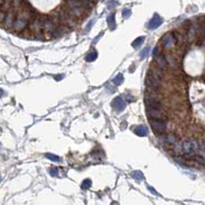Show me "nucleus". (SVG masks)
<instances>
[{
  "label": "nucleus",
  "instance_id": "nucleus-1",
  "mask_svg": "<svg viewBox=\"0 0 205 205\" xmlns=\"http://www.w3.org/2000/svg\"><path fill=\"white\" fill-rule=\"evenodd\" d=\"M183 151L186 153L184 158H190L195 155V153H199V143L195 139H190V141H185L182 143Z\"/></svg>",
  "mask_w": 205,
  "mask_h": 205
},
{
  "label": "nucleus",
  "instance_id": "nucleus-2",
  "mask_svg": "<svg viewBox=\"0 0 205 205\" xmlns=\"http://www.w3.org/2000/svg\"><path fill=\"white\" fill-rule=\"evenodd\" d=\"M42 24H43V31H44V34H47L46 39L52 38V33H53V31L55 30V28H57L58 23L54 21L52 18L44 17L42 19Z\"/></svg>",
  "mask_w": 205,
  "mask_h": 205
},
{
  "label": "nucleus",
  "instance_id": "nucleus-3",
  "mask_svg": "<svg viewBox=\"0 0 205 205\" xmlns=\"http://www.w3.org/2000/svg\"><path fill=\"white\" fill-rule=\"evenodd\" d=\"M151 127L156 133H163L167 127L164 120H158V119H151Z\"/></svg>",
  "mask_w": 205,
  "mask_h": 205
},
{
  "label": "nucleus",
  "instance_id": "nucleus-4",
  "mask_svg": "<svg viewBox=\"0 0 205 205\" xmlns=\"http://www.w3.org/2000/svg\"><path fill=\"white\" fill-rule=\"evenodd\" d=\"M43 30V24H42V19H40L39 17H36L32 20L30 26V31L32 32V34H37L41 33Z\"/></svg>",
  "mask_w": 205,
  "mask_h": 205
},
{
  "label": "nucleus",
  "instance_id": "nucleus-5",
  "mask_svg": "<svg viewBox=\"0 0 205 205\" xmlns=\"http://www.w3.org/2000/svg\"><path fill=\"white\" fill-rule=\"evenodd\" d=\"M163 44V47L165 49H169L170 47H172L175 45V43L177 42V37L175 34L172 33H167L166 35L163 36L162 40H161Z\"/></svg>",
  "mask_w": 205,
  "mask_h": 205
},
{
  "label": "nucleus",
  "instance_id": "nucleus-6",
  "mask_svg": "<svg viewBox=\"0 0 205 205\" xmlns=\"http://www.w3.org/2000/svg\"><path fill=\"white\" fill-rule=\"evenodd\" d=\"M27 25H28V20H26L25 18H23V17L20 16V17L16 18L12 27H14V29L16 32H21V31H23L24 29L26 28Z\"/></svg>",
  "mask_w": 205,
  "mask_h": 205
},
{
  "label": "nucleus",
  "instance_id": "nucleus-7",
  "mask_svg": "<svg viewBox=\"0 0 205 205\" xmlns=\"http://www.w3.org/2000/svg\"><path fill=\"white\" fill-rule=\"evenodd\" d=\"M147 115L150 119H158V120H164L166 119L165 115L161 112V110H156V109L147 108Z\"/></svg>",
  "mask_w": 205,
  "mask_h": 205
},
{
  "label": "nucleus",
  "instance_id": "nucleus-8",
  "mask_svg": "<svg viewBox=\"0 0 205 205\" xmlns=\"http://www.w3.org/2000/svg\"><path fill=\"white\" fill-rule=\"evenodd\" d=\"M154 61L157 64V67L160 68L161 70H164L166 69V66H167V62H166V58L163 53H157L154 54Z\"/></svg>",
  "mask_w": 205,
  "mask_h": 205
},
{
  "label": "nucleus",
  "instance_id": "nucleus-9",
  "mask_svg": "<svg viewBox=\"0 0 205 205\" xmlns=\"http://www.w3.org/2000/svg\"><path fill=\"white\" fill-rule=\"evenodd\" d=\"M162 23H163L162 18H160V16H158V14H155V16L152 18L151 21L149 22L147 28L150 29V30H154V29H157L159 26H161Z\"/></svg>",
  "mask_w": 205,
  "mask_h": 205
},
{
  "label": "nucleus",
  "instance_id": "nucleus-10",
  "mask_svg": "<svg viewBox=\"0 0 205 205\" xmlns=\"http://www.w3.org/2000/svg\"><path fill=\"white\" fill-rule=\"evenodd\" d=\"M145 104H146L147 108L156 109V110H161V111H162V109H163V106L160 103V101H156V99L146 97V99H145Z\"/></svg>",
  "mask_w": 205,
  "mask_h": 205
},
{
  "label": "nucleus",
  "instance_id": "nucleus-11",
  "mask_svg": "<svg viewBox=\"0 0 205 205\" xmlns=\"http://www.w3.org/2000/svg\"><path fill=\"white\" fill-rule=\"evenodd\" d=\"M70 31L69 27L67 25H61V26H57L55 30L53 31V33H52V38H58V37H61V36L65 35L67 34Z\"/></svg>",
  "mask_w": 205,
  "mask_h": 205
},
{
  "label": "nucleus",
  "instance_id": "nucleus-12",
  "mask_svg": "<svg viewBox=\"0 0 205 205\" xmlns=\"http://www.w3.org/2000/svg\"><path fill=\"white\" fill-rule=\"evenodd\" d=\"M113 107L117 112H122L125 108H126V103L124 99H122L121 97H116L113 101Z\"/></svg>",
  "mask_w": 205,
  "mask_h": 205
},
{
  "label": "nucleus",
  "instance_id": "nucleus-13",
  "mask_svg": "<svg viewBox=\"0 0 205 205\" xmlns=\"http://www.w3.org/2000/svg\"><path fill=\"white\" fill-rule=\"evenodd\" d=\"M14 20H16V14H14L12 10H10L9 12H7L6 16H5V19L3 21V24L4 26H6V28H12V25L14 23Z\"/></svg>",
  "mask_w": 205,
  "mask_h": 205
},
{
  "label": "nucleus",
  "instance_id": "nucleus-14",
  "mask_svg": "<svg viewBox=\"0 0 205 205\" xmlns=\"http://www.w3.org/2000/svg\"><path fill=\"white\" fill-rule=\"evenodd\" d=\"M160 139L163 141V143H165V144H175V143H177V137L175 135H173V133H168V135H161L160 137Z\"/></svg>",
  "mask_w": 205,
  "mask_h": 205
},
{
  "label": "nucleus",
  "instance_id": "nucleus-15",
  "mask_svg": "<svg viewBox=\"0 0 205 205\" xmlns=\"http://www.w3.org/2000/svg\"><path fill=\"white\" fill-rule=\"evenodd\" d=\"M146 84L148 85L150 88H153V89H158V88L161 86L160 81L156 80V79L150 77V76H148V77L146 78Z\"/></svg>",
  "mask_w": 205,
  "mask_h": 205
},
{
  "label": "nucleus",
  "instance_id": "nucleus-16",
  "mask_svg": "<svg viewBox=\"0 0 205 205\" xmlns=\"http://www.w3.org/2000/svg\"><path fill=\"white\" fill-rule=\"evenodd\" d=\"M146 97H148V99H156V101H160L161 94L157 92V89L150 88V89L146 92Z\"/></svg>",
  "mask_w": 205,
  "mask_h": 205
},
{
  "label": "nucleus",
  "instance_id": "nucleus-17",
  "mask_svg": "<svg viewBox=\"0 0 205 205\" xmlns=\"http://www.w3.org/2000/svg\"><path fill=\"white\" fill-rule=\"evenodd\" d=\"M135 133L139 137H146L148 135V129H147L146 126L144 125H141V126H137V128H135Z\"/></svg>",
  "mask_w": 205,
  "mask_h": 205
},
{
  "label": "nucleus",
  "instance_id": "nucleus-18",
  "mask_svg": "<svg viewBox=\"0 0 205 205\" xmlns=\"http://www.w3.org/2000/svg\"><path fill=\"white\" fill-rule=\"evenodd\" d=\"M107 23H108V26L110 27L111 30H114L116 28V23H115V14H111L107 18Z\"/></svg>",
  "mask_w": 205,
  "mask_h": 205
},
{
  "label": "nucleus",
  "instance_id": "nucleus-19",
  "mask_svg": "<svg viewBox=\"0 0 205 205\" xmlns=\"http://www.w3.org/2000/svg\"><path fill=\"white\" fill-rule=\"evenodd\" d=\"M97 58V52L95 51L94 49H92L91 51L89 52V53L86 55V58H85V60H86V62H93L94 60Z\"/></svg>",
  "mask_w": 205,
  "mask_h": 205
},
{
  "label": "nucleus",
  "instance_id": "nucleus-20",
  "mask_svg": "<svg viewBox=\"0 0 205 205\" xmlns=\"http://www.w3.org/2000/svg\"><path fill=\"white\" fill-rule=\"evenodd\" d=\"M145 41V37H137L133 42H132V47L135 48H137L139 46H141L143 44V42Z\"/></svg>",
  "mask_w": 205,
  "mask_h": 205
},
{
  "label": "nucleus",
  "instance_id": "nucleus-21",
  "mask_svg": "<svg viewBox=\"0 0 205 205\" xmlns=\"http://www.w3.org/2000/svg\"><path fill=\"white\" fill-rule=\"evenodd\" d=\"M196 37V30H195V27L194 26H191L190 27V31H189V41L192 42L193 39Z\"/></svg>",
  "mask_w": 205,
  "mask_h": 205
},
{
  "label": "nucleus",
  "instance_id": "nucleus-22",
  "mask_svg": "<svg viewBox=\"0 0 205 205\" xmlns=\"http://www.w3.org/2000/svg\"><path fill=\"white\" fill-rule=\"evenodd\" d=\"M90 187H91V181H90L89 179H84L82 182V184H81V188H82L83 190H88Z\"/></svg>",
  "mask_w": 205,
  "mask_h": 205
},
{
  "label": "nucleus",
  "instance_id": "nucleus-23",
  "mask_svg": "<svg viewBox=\"0 0 205 205\" xmlns=\"http://www.w3.org/2000/svg\"><path fill=\"white\" fill-rule=\"evenodd\" d=\"M113 82L115 85H120L123 82V75L122 74H118L115 78L113 79Z\"/></svg>",
  "mask_w": 205,
  "mask_h": 205
},
{
  "label": "nucleus",
  "instance_id": "nucleus-24",
  "mask_svg": "<svg viewBox=\"0 0 205 205\" xmlns=\"http://www.w3.org/2000/svg\"><path fill=\"white\" fill-rule=\"evenodd\" d=\"M150 50H151V48L150 47H145L144 49L141 50V54H139V57H141V59H145V58L149 57V53H150Z\"/></svg>",
  "mask_w": 205,
  "mask_h": 205
},
{
  "label": "nucleus",
  "instance_id": "nucleus-25",
  "mask_svg": "<svg viewBox=\"0 0 205 205\" xmlns=\"http://www.w3.org/2000/svg\"><path fill=\"white\" fill-rule=\"evenodd\" d=\"M131 175L132 177L135 179H137V181H141V179H144V175H143V172L141 171H135Z\"/></svg>",
  "mask_w": 205,
  "mask_h": 205
},
{
  "label": "nucleus",
  "instance_id": "nucleus-26",
  "mask_svg": "<svg viewBox=\"0 0 205 205\" xmlns=\"http://www.w3.org/2000/svg\"><path fill=\"white\" fill-rule=\"evenodd\" d=\"M183 152V146L182 143H179V144L175 145V155H181Z\"/></svg>",
  "mask_w": 205,
  "mask_h": 205
},
{
  "label": "nucleus",
  "instance_id": "nucleus-27",
  "mask_svg": "<svg viewBox=\"0 0 205 205\" xmlns=\"http://www.w3.org/2000/svg\"><path fill=\"white\" fill-rule=\"evenodd\" d=\"M47 157L48 159H50V160H52V161H54V162H58V161L60 160V158H59V156H57V155H53V154H46L45 155Z\"/></svg>",
  "mask_w": 205,
  "mask_h": 205
},
{
  "label": "nucleus",
  "instance_id": "nucleus-28",
  "mask_svg": "<svg viewBox=\"0 0 205 205\" xmlns=\"http://www.w3.org/2000/svg\"><path fill=\"white\" fill-rule=\"evenodd\" d=\"M118 4L117 1H114V0H111V1H109L108 2V9H113L114 7H116V5Z\"/></svg>",
  "mask_w": 205,
  "mask_h": 205
},
{
  "label": "nucleus",
  "instance_id": "nucleus-29",
  "mask_svg": "<svg viewBox=\"0 0 205 205\" xmlns=\"http://www.w3.org/2000/svg\"><path fill=\"white\" fill-rule=\"evenodd\" d=\"M130 14H131V10H130L129 8H124V9L122 10V16L124 18H129Z\"/></svg>",
  "mask_w": 205,
  "mask_h": 205
},
{
  "label": "nucleus",
  "instance_id": "nucleus-30",
  "mask_svg": "<svg viewBox=\"0 0 205 205\" xmlns=\"http://www.w3.org/2000/svg\"><path fill=\"white\" fill-rule=\"evenodd\" d=\"M58 173H59V169H58V168L52 167V168H50L49 169V175H52V177H55Z\"/></svg>",
  "mask_w": 205,
  "mask_h": 205
},
{
  "label": "nucleus",
  "instance_id": "nucleus-31",
  "mask_svg": "<svg viewBox=\"0 0 205 205\" xmlns=\"http://www.w3.org/2000/svg\"><path fill=\"white\" fill-rule=\"evenodd\" d=\"M5 16H6L5 10H0V25L3 24V21H4V19H5Z\"/></svg>",
  "mask_w": 205,
  "mask_h": 205
},
{
  "label": "nucleus",
  "instance_id": "nucleus-32",
  "mask_svg": "<svg viewBox=\"0 0 205 205\" xmlns=\"http://www.w3.org/2000/svg\"><path fill=\"white\" fill-rule=\"evenodd\" d=\"M93 23H94V20H93V21H91V22H89V23H88L87 28L85 29V32H86V33H87V32H89L90 28H91V27H92V25H93Z\"/></svg>",
  "mask_w": 205,
  "mask_h": 205
},
{
  "label": "nucleus",
  "instance_id": "nucleus-33",
  "mask_svg": "<svg viewBox=\"0 0 205 205\" xmlns=\"http://www.w3.org/2000/svg\"><path fill=\"white\" fill-rule=\"evenodd\" d=\"M197 161L203 165L204 164V157H203V156H198V157H197Z\"/></svg>",
  "mask_w": 205,
  "mask_h": 205
},
{
  "label": "nucleus",
  "instance_id": "nucleus-34",
  "mask_svg": "<svg viewBox=\"0 0 205 205\" xmlns=\"http://www.w3.org/2000/svg\"><path fill=\"white\" fill-rule=\"evenodd\" d=\"M126 99H127V101H133V97H131L130 94H127V95H126Z\"/></svg>",
  "mask_w": 205,
  "mask_h": 205
},
{
  "label": "nucleus",
  "instance_id": "nucleus-35",
  "mask_svg": "<svg viewBox=\"0 0 205 205\" xmlns=\"http://www.w3.org/2000/svg\"><path fill=\"white\" fill-rule=\"evenodd\" d=\"M148 188H149V190H150V191H151L152 193L154 194V195H157V192H155V191H154V189L152 188V187H148Z\"/></svg>",
  "mask_w": 205,
  "mask_h": 205
},
{
  "label": "nucleus",
  "instance_id": "nucleus-36",
  "mask_svg": "<svg viewBox=\"0 0 205 205\" xmlns=\"http://www.w3.org/2000/svg\"><path fill=\"white\" fill-rule=\"evenodd\" d=\"M101 35H103V33H101V34H99V36H97V38H95V39H94V40H93V43H97V40H99V38H101Z\"/></svg>",
  "mask_w": 205,
  "mask_h": 205
},
{
  "label": "nucleus",
  "instance_id": "nucleus-37",
  "mask_svg": "<svg viewBox=\"0 0 205 205\" xmlns=\"http://www.w3.org/2000/svg\"><path fill=\"white\" fill-rule=\"evenodd\" d=\"M55 80H61V79H63L64 78V75H61V76H55Z\"/></svg>",
  "mask_w": 205,
  "mask_h": 205
},
{
  "label": "nucleus",
  "instance_id": "nucleus-38",
  "mask_svg": "<svg viewBox=\"0 0 205 205\" xmlns=\"http://www.w3.org/2000/svg\"><path fill=\"white\" fill-rule=\"evenodd\" d=\"M3 95H4V91H3V90L0 88V97H3Z\"/></svg>",
  "mask_w": 205,
  "mask_h": 205
},
{
  "label": "nucleus",
  "instance_id": "nucleus-39",
  "mask_svg": "<svg viewBox=\"0 0 205 205\" xmlns=\"http://www.w3.org/2000/svg\"><path fill=\"white\" fill-rule=\"evenodd\" d=\"M0 182H1V177H0Z\"/></svg>",
  "mask_w": 205,
  "mask_h": 205
},
{
  "label": "nucleus",
  "instance_id": "nucleus-40",
  "mask_svg": "<svg viewBox=\"0 0 205 205\" xmlns=\"http://www.w3.org/2000/svg\"><path fill=\"white\" fill-rule=\"evenodd\" d=\"M92 1H93V0H92Z\"/></svg>",
  "mask_w": 205,
  "mask_h": 205
}]
</instances>
